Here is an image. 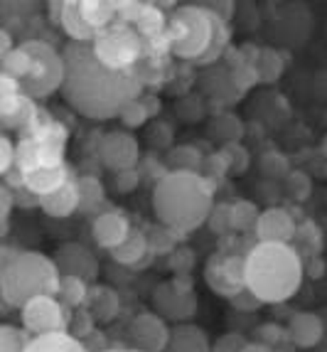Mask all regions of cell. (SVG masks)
<instances>
[{"label":"cell","mask_w":327,"mask_h":352,"mask_svg":"<svg viewBox=\"0 0 327 352\" xmlns=\"http://www.w3.org/2000/svg\"><path fill=\"white\" fill-rule=\"evenodd\" d=\"M62 54L67 62L62 96L82 116L106 121L143 94L146 84L138 72H113L104 67L93 54L91 42H69Z\"/></svg>","instance_id":"cell-1"},{"label":"cell","mask_w":327,"mask_h":352,"mask_svg":"<svg viewBox=\"0 0 327 352\" xmlns=\"http://www.w3.org/2000/svg\"><path fill=\"white\" fill-rule=\"evenodd\" d=\"M214 210V185L202 173L170 170L153 188V212L160 224L190 234Z\"/></svg>","instance_id":"cell-2"},{"label":"cell","mask_w":327,"mask_h":352,"mask_svg":"<svg viewBox=\"0 0 327 352\" xmlns=\"http://www.w3.org/2000/svg\"><path fill=\"white\" fill-rule=\"evenodd\" d=\"M227 23L216 20L210 10L197 6H177L168 18L170 52L180 62H192L199 67L219 65L229 50Z\"/></svg>","instance_id":"cell-3"},{"label":"cell","mask_w":327,"mask_h":352,"mask_svg":"<svg viewBox=\"0 0 327 352\" xmlns=\"http://www.w3.org/2000/svg\"><path fill=\"white\" fill-rule=\"evenodd\" d=\"M305 261L293 244L256 241L246 254V288L266 303H286L298 294Z\"/></svg>","instance_id":"cell-4"},{"label":"cell","mask_w":327,"mask_h":352,"mask_svg":"<svg viewBox=\"0 0 327 352\" xmlns=\"http://www.w3.org/2000/svg\"><path fill=\"white\" fill-rule=\"evenodd\" d=\"M59 274L54 258L40 252H23L10 266L0 269V296L10 308H23L37 296H57Z\"/></svg>","instance_id":"cell-5"},{"label":"cell","mask_w":327,"mask_h":352,"mask_svg":"<svg viewBox=\"0 0 327 352\" xmlns=\"http://www.w3.org/2000/svg\"><path fill=\"white\" fill-rule=\"evenodd\" d=\"M23 47L30 54L27 76L20 82L25 94L32 96L35 101H42L62 91L67 79L65 54L59 52L52 42L42 40V37H27V40H23Z\"/></svg>","instance_id":"cell-6"},{"label":"cell","mask_w":327,"mask_h":352,"mask_svg":"<svg viewBox=\"0 0 327 352\" xmlns=\"http://www.w3.org/2000/svg\"><path fill=\"white\" fill-rule=\"evenodd\" d=\"M91 50L101 65L113 72H138L146 59V42L133 25L116 23L91 40Z\"/></svg>","instance_id":"cell-7"},{"label":"cell","mask_w":327,"mask_h":352,"mask_svg":"<svg viewBox=\"0 0 327 352\" xmlns=\"http://www.w3.org/2000/svg\"><path fill=\"white\" fill-rule=\"evenodd\" d=\"M246 254L249 252H214L207 258L205 281L216 296L232 300L246 288Z\"/></svg>","instance_id":"cell-8"},{"label":"cell","mask_w":327,"mask_h":352,"mask_svg":"<svg viewBox=\"0 0 327 352\" xmlns=\"http://www.w3.org/2000/svg\"><path fill=\"white\" fill-rule=\"evenodd\" d=\"M20 320L32 338L49 333H69L71 308H67L57 296H37L20 308Z\"/></svg>","instance_id":"cell-9"},{"label":"cell","mask_w":327,"mask_h":352,"mask_svg":"<svg viewBox=\"0 0 327 352\" xmlns=\"http://www.w3.org/2000/svg\"><path fill=\"white\" fill-rule=\"evenodd\" d=\"M96 155L101 163L113 173L133 170L140 163V146L131 131H109L99 138Z\"/></svg>","instance_id":"cell-10"},{"label":"cell","mask_w":327,"mask_h":352,"mask_svg":"<svg viewBox=\"0 0 327 352\" xmlns=\"http://www.w3.org/2000/svg\"><path fill=\"white\" fill-rule=\"evenodd\" d=\"M128 338H131V342H133V347H138V350L165 352L170 338H172V330L168 328V320H165L160 313L146 311V313H138V316L131 320Z\"/></svg>","instance_id":"cell-11"},{"label":"cell","mask_w":327,"mask_h":352,"mask_svg":"<svg viewBox=\"0 0 327 352\" xmlns=\"http://www.w3.org/2000/svg\"><path fill=\"white\" fill-rule=\"evenodd\" d=\"M153 308L165 320H190L197 313L194 291H180L172 281H165L153 291Z\"/></svg>","instance_id":"cell-12"},{"label":"cell","mask_w":327,"mask_h":352,"mask_svg":"<svg viewBox=\"0 0 327 352\" xmlns=\"http://www.w3.org/2000/svg\"><path fill=\"white\" fill-rule=\"evenodd\" d=\"M133 232L131 219L126 217V212L116 210V207H106L104 212H99L91 222V236L106 252H113L116 247H121L123 241L128 239V234Z\"/></svg>","instance_id":"cell-13"},{"label":"cell","mask_w":327,"mask_h":352,"mask_svg":"<svg viewBox=\"0 0 327 352\" xmlns=\"http://www.w3.org/2000/svg\"><path fill=\"white\" fill-rule=\"evenodd\" d=\"M298 222L286 207H269L261 212V217L253 229L256 241H269V244H293L295 239Z\"/></svg>","instance_id":"cell-14"},{"label":"cell","mask_w":327,"mask_h":352,"mask_svg":"<svg viewBox=\"0 0 327 352\" xmlns=\"http://www.w3.org/2000/svg\"><path fill=\"white\" fill-rule=\"evenodd\" d=\"M54 264H57L62 276H79L89 283L99 276V261H96V256L84 244H76V241L62 244L57 249Z\"/></svg>","instance_id":"cell-15"},{"label":"cell","mask_w":327,"mask_h":352,"mask_svg":"<svg viewBox=\"0 0 327 352\" xmlns=\"http://www.w3.org/2000/svg\"><path fill=\"white\" fill-rule=\"evenodd\" d=\"M288 338L295 347H303V350H313L325 340V320H322L320 313L313 311H300L293 313L291 320H288Z\"/></svg>","instance_id":"cell-16"},{"label":"cell","mask_w":327,"mask_h":352,"mask_svg":"<svg viewBox=\"0 0 327 352\" xmlns=\"http://www.w3.org/2000/svg\"><path fill=\"white\" fill-rule=\"evenodd\" d=\"M202 89H205V94L219 106H229V104H234V101L241 99V94L234 89L232 74H229V67L224 65V62H219V65H212V67H205Z\"/></svg>","instance_id":"cell-17"},{"label":"cell","mask_w":327,"mask_h":352,"mask_svg":"<svg viewBox=\"0 0 327 352\" xmlns=\"http://www.w3.org/2000/svg\"><path fill=\"white\" fill-rule=\"evenodd\" d=\"M23 177L30 192L45 197V195H52L54 190L65 188L74 175L67 165H54V168H30V170H23Z\"/></svg>","instance_id":"cell-18"},{"label":"cell","mask_w":327,"mask_h":352,"mask_svg":"<svg viewBox=\"0 0 327 352\" xmlns=\"http://www.w3.org/2000/svg\"><path fill=\"white\" fill-rule=\"evenodd\" d=\"M84 308L91 313L96 323H111V320H116L121 316V296L111 286L91 283V291H89Z\"/></svg>","instance_id":"cell-19"},{"label":"cell","mask_w":327,"mask_h":352,"mask_svg":"<svg viewBox=\"0 0 327 352\" xmlns=\"http://www.w3.org/2000/svg\"><path fill=\"white\" fill-rule=\"evenodd\" d=\"M40 210L54 219H67L79 210V185H76V175L67 182L65 188L54 190L52 195L40 197Z\"/></svg>","instance_id":"cell-20"},{"label":"cell","mask_w":327,"mask_h":352,"mask_svg":"<svg viewBox=\"0 0 327 352\" xmlns=\"http://www.w3.org/2000/svg\"><path fill=\"white\" fill-rule=\"evenodd\" d=\"M111 254V258L121 266H146L150 261L153 252H150V241H148V232H140L133 229L128 234V239L123 241L121 247H116Z\"/></svg>","instance_id":"cell-21"},{"label":"cell","mask_w":327,"mask_h":352,"mask_svg":"<svg viewBox=\"0 0 327 352\" xmlns=\"http://www.w3.org/2000/svg\"><path fill=\"white\" fill-rule=\"evenodd\" d=\"M62 32L69 37V42H91L96 37L87 20L79 12V0H62V12H59V25Z\"/></svg>","instance_id":"cell-22"},{"label":"cell","mask_w":327,"mask_h":352,"mask_svg":"<svg viewBox=\"0 0 327 352\" xmlns=\"http://www.w3.org/2000/svg\"><path fill=\"white\" fill-rule=\"evenodd\" d=\"M165 352H212V342L197 325H177Z\"/></svg>","instance_id":"cell-23"},{"label":"cell","mask_w":327,"mask_h":352,"mask_svg":"<svg viewBox=\"0 0 327 352\" xmlns=\"http://www.w3.org/2000/svg\"><path fill=\"white\" fill-rule=\"evenodd\" d=\"M27 352H89L84 340L74 338L69 333H49L32 338Z\"/></svg>","instance_id":"cell-24"},{"label":"cell","mask_w":327,"mask_h":352,"mask_svg":"<svg viewBox=\"0 0 327 352\" xmlns=\"http://www.w3.org/2000/svg\"><path fill=\"white\" fill-rule=\"evenodd\" d=\"M79 185V212H93L106 205V188L96 175H76Z\"/></svg>","instance_id":"cell-25"},{"label":"cell","mask_w":327,"mask_h":352,"mask_svg":"<svg viewBox=\"0 0 327 352\" xmlns=\"http://www.w3.org/2000/svg\"><path fill=\"white\" fill-rule=\"evenodd\" d=\"M293 247H295V252L303 256V261H305V256H310V258L320 256V252H322V229L317 227L313 219H305V222H300L298 229H295Z\"/></svg>","instance_id":"cell-26"},{"label":"cell","mask_w":327,"mask_h":352,"mask_svg":"<svg viewBox=\"0 0 327 352\" xmlns=\"http://www.w3.org/2000/svg\"><path fill=\"white\" fill-rule=\"evenodd\" d=\"M210 135L216 138V141H222V146H227V143H239L241 135H244V124H241L234 113L216 111L210 121Z\"/></svg>","instance_id":"cell-27"},{"label":"cell","mask_w":327,"mask_h":352,"mask_svg":"<svg viewBox=\"0 0 327 352\" xmlns=\"http://www.w3.org/2000/svg\"><path fill=\"white\" fill-rule=\"evenodd\" d=\"M170 170H185V173H202L205 155L194 146H172L165 158Z\"/></svg>","instance_id":"cell-28"},{"label":"cell","mask_w":327,"mask_h":352,"mask_svg":"<svg viewBox=\"0 0 327 352\" xmlns=\"http://www.w3.org/2000/svg\"><path fill=\"white\" fill-rule=\"evenodd\" d=\"M91 291V283L84 281L79 276H62L59 278L57 298L67 305V308H84Z\"/></svg>","instance_id":"cell-29"},{"label":"cell","mask_w":327,"mask_h":352,"mask_svg":"<svg viewBox=\"0 0 327 352\" xmlns=\"http://www.w3.org/2000/svg\"><path fill=\"white\" fill-rule=\"evenodd\" d=\"M253 67H256L258 79H261L263 84H273V82H278L283 69H286V59L280 57L278 50L261 47V52H258V57H256V65Z\"/></svg>","instance_id":"cell-30"},{"label":"cell","mask_w":327,"mask_h":352,"mask_svg":"<svg viewBox=\"0 0 327 352\" xmlns=\"http://www.w3.org/2000/svg\"><path fill=\"white\" fill-rule=\"evenodd\" d=\"M229 205H232V229L234 232L244 234V232L256 229V222H258V217H261V210H258L253 202L236 200V202H229Z\"/></svg>","instance_id":"cell-31"},{"label":"cell","mask_w":327,"mask_h":352,"mask_svg":"<svg viewBox=\"0 0 327 352\" xmlns=\"http://www.w3.org/2000/svg\"><path fill=\"white\" fill-rule=\"evenodd\" d=\"M182 236L185 234L165 227V224H155V227L148 229V241H150L153 254H172L177 249V241H180Z\"/></svg>","instance_id":"cell-32"},{"label":"cell","mask_w":327,"mask_h":352,"mask_svg":"<svg viewBox=\"0 0 327 352\" xmlns=\"http://www.w3.org/2000/svg\"><path fill=\"white\" fill-rule=\"evenodd\" d=\"M27 69H30V54L23 47V42L8 57L0 59V74H8L12 79H18V82H23L25 76H27Z\"/></svg>","instance_id":"cell-33"},{"label":"cell","mask_w":327,"mask_h":352,"mask_svg":"<svg viewBox=\"0 0 327 352\" xmlns=\"http://www.w3.org/2000/svg\"><path fill=\"white\" fill-rule=\"evenodd\" d=\"M32 335L27 330H20L15 325H0V352H27Z\"/></svg>","instance_id":"cell-34"},{"label":"cell","mask_w":327,"mask_h":352,"mask_svg":"<svg viewBox=\"0 0 327 352\" xmlns=\"http://www.w3.org/2000/svg\"><path fill=\"white\" fill-rule=\"evenodd\" d=\"M118 118H121L123 129L133 131V129H140V126H146L153 116H150V111H148L143 96H140V99H135V101H131V104L123 106V111L118 113Z\"/></svg>","instance_id":"cell-35"},{"label":"cell","mask_w":327,"mask_h":352,"mask_svg":"<svg viewBox=\"0 0 327 352\" xmlns=\"http://www.w3.org/2000/svg\"><path fill=\"white\" fill-rule=\"evenodd\" d=\"M258 168H261V173L266 177H288V173L293 170L291 168V160L283 155V153L278 151H269L263 153L261 158H258Z\"/></svg>","instance_id":"cell-36"},{"label":"cell","mask_w":327,"mask_h":352,"mask_svg":"<svg viewBox=\"0 0 327 352\" xmlns=\"http://www.w3.org/2000/svg\"><path fill=\"white\" fill-rule=\"evenodd\" d=\"M229 74H232V84L239 94H246L249 89H253L256 84H261L258 72L253 65H244V62H241V65H236V67H229Z\"/></svg>","instance_id":"cell-37"},{"label":"cell","mask_w":327,"mask_h":352,"mask_svg":"<svg viewBox=\"0 0 327 352\" xmlns=\"http://www.w3.org/2000/svg\"><path fill=\"white\" fill-rule=\"evenodd\" d=\"M222 155L227 158L229 173H236V175L246 173L249 165H251V155H249V151L241 143H227V146H222Z\"/></svg>","instance_id":"cell-38"},{"label":"cell","mask_w":327,"mask_h":352,"mask_svg":"<svg viewBox=\"0 0 327 352\" xmlns=\"http://www.w3.org/2000/svg\"><path fill=\"white\" fill-rule=\"evenodd\" d=\"M286 190L293 200L305 202L310 197V192H313V180H310V175L305 170H291L286 177Z\"/></svg>","instance_id":"cell-39"},{"label":"cell","mask_w":327,"mask_h":352,"mask_svg":"<svg viewBox=\"0 0 327 352\" xmlns=\"http://www.w3.org/2000/svg\"><path fill=\"white\" fill-rule=\"evenodd\" d=\"M210 229L219 236H229L234 232L232 229V205L229 202H216L214 210H212L210 219H207Z\"/></svg>","instance_id":"cell-40"},{"label":"cell","mask_w":327,"mask_h":352,"mask_svg":"<svg viewBox=\"0 0 327 352\" xmlns=\"http://www.w3.org/2000/svg\"><path fill=\"white\" fill-rule=\"evenodd\" d=\"M93 330H96V320H93L91 313L87 308H74L69 320V335H74L79 340H87Z\"/></svg>","instance_id":"cell-41"},{"label":"cell","mask_w":327,"mask_h":352,"mask_svg":"<svg viewBox=\"0 0 327 352\" xmlns=\"http://www.w3.org/2000/svg\"><path fill=\"white\" fill-rule=\"evenodd\" d=\"M18 168V143H12L8 133L0 135V175H8Z\"/></svg>","instance_id":"cell-42"},{"label":"cell","mask_w":327,"mask_h":352,"mask_svg":"<svg viewBox=\"0 0 327 352\" xmlns=\"http://www.w3.org/2000/svg\"><path fill=\"white\" fill-rule=\"evenodd\" d=\"M256 333H258V342L273 347V350H278L280 342H291V338H288V328H283V325L263 323Z\"/></svg>","instance_id":"cell-43"},{"label":"cell","mask_w":327,"mask_h":352,"mask_svg":"<svg viewBox=\"0 0 327 352\" xmlns=\"http://www.w3.org/2000/svg\"><path fill=\"white\" fill-rule=\"evenodd\" d=\"M194 264V252L187 247H177L172 254H168V266L175 274H190V269H192Z\"/></svg>","instance_id":"cell-44"},{"label":"cell","mask_w":327,"mask_h":352,"mask_svg":"<svg viewBox=\"0 0 327 352\" xmlns=\"http://www.w3.org/2000/svg\"><path fill=\"white\" fill-rule=\"evenodd\" d=\"M202 175L210 180V177H224L229 175V165H227V158L222 155V151H214L210 153L205 158V165H202Z\"/></svg>","instance_id":"cell-45"},{"label":"cell","mask_w":327,"mask_h":352,"mask_svg":"<svg viewBox=\"0 0 327 352\" xmlns=\"http://www.w3.org/2000/svg\"><path fill=\"white\" fill-rule=\"evenodd\" d=\"M140 177H143V170L133 168V170H123V173H113V190L118 192H133L135 188L140 185Z\"/></svg>","instance_id":"cell-46"},{"label":"cell","mask_w":327,"mask_h":352,"mask_svg":"<svg viewBox=\"0 0 327 352\" xmlns=\"http://www.w3.org/2000/svg\"><path fill=\"white\" fill-rule=\"evenodd\" d=\"M246 338L241 333H227L212 342V352H241L246 347Z\"/></svg>","instance_id":"cell-47"},{"label":"cell","mask_w":327,"mask_h":352,"mask_svg":"<svg viewBox=\"0 0 327 352\" xmlns=\"http://www.w3.org/2000/svg\"><path fill=\"white\" fill-rule=\"evenodd\" d=\"M18 205L15 202V192L8 185H0V219H3V236L8 234V227H10V214L12 207Z\"/></svg>","instance_id":"cell-48"},{"label":"cell","mask_w":327,"mask_h":352,"mask_svg":"<svg viewBox=\"0 0 327 352\" xmlns=\"http://www.w3.org/2000/svg\"><path fill=\"white\" fill-rule=\"evenodd\" d=\"M148 141H150V146L172 148V129L168 124H163V121H158V124H153L150 131H148Z\"/></svg>","instance_id":"cell-49"},{"label":"cell","mask_w":327,"mask_h":352,"mask_svg":"<svg viewBox=\"0 0 327 352\" xmlns=\"http://www.w3.org/2000/svg\"><path fill=\"white\" fill-rule=\"evenodd\" d=\"M229 303H232L234 308H236V311H239V313H253V311H256V308H261V305H263L261 300L256 298V294H251L249 288H244L241 294L234 296V298L229 300Z\"/></svg>","instance_id":"cell-50"},{"label":"cell","mask_w":327,"mask_h":352,"mask_svg":"<svg viewBox=\"0 0 327 352\" xmlns=\"http://www.w3.org/2000/svg\"><path fill=\"white\" fill-rule=\"evenodd\" d=\"M202 8L210 10L216 20H222V23H227V25H229V20L234 18V10H236V6L229 3V0H222V3H202Z\"/></svg>","instance_id":"cell-51"},{"label":"cell","mask_w":327,"mask_h":352,"mask_svg":"<svg viewBox=\"0 0 327 352\" xmlns=\"http://www.w3.org/2000/svg\"><path fill=\"white\" fill-rule=\"evenodd\" d=\"M15 192V202H18V207H40V197H37L35 192H30L27 188H18V190H12Z\"/></svg>","instance_id":"cell-52"},{"label":"cell","mask_w":327,"mask_h":352,"mask_svg":"<svg viewBox=\"0 0 327 352\" xmlns=\"http://www.w3.org/2000/svg\"><path fill=\"white\" fill-rule=\"evenodd\" d=\"M18 45H20V42H15V37H12L10 30H8V28L0 30V59L8 57V54L18 47Z\"/></svg>","instance_id":"cell-53"},{"label":"cell","mask_w":327,"mask_h":352,"mask_svg":"<svg viewBox=\"0 0 327 352\" xmlns=\"http://www.w3.org/2000/svg\"><path fill=\"white\" fill-rule=\"evenodd\" d=\"M20 254H23V249H15V247H10V244H5V247L0 249V269L10 266Z\"/></svg>","instance_id":"cell-54"},{"label":"cell","mask_w":327,"mask_h":352,"mask_svg":"<svg viewBox=\"0 0 327 352\" xmlns=\"http://www.w3.org/2000/svg\"><path fill=\"white\" fill-rule=\"evenodd\" d=\"M241 352H273V347L263 345V342H258V340H251V342H246V347Z\"/></svg>","instance_id":"cell-55"},{"label":"cell","mask_w":327,"mask_h":352,"mask_svg":"<svg viewBox=\"0 0 327 352\" xmlns=\"http://www.w3.org/2000/svg\"><path fill=\"white\" fill-rule=\"evenodd\" d=\"M123 352H146V350H138V347H123Z\"/></svg>","instance_id":"cell-56"},{"label":"cell","mask_w":327,"mask_h":352,"mask_svg":"<svg viewBox=\"0 0 327 352\" xmlns=\"http://www.w3.org/2000/svg\"><path fill=\"white\" fill-rule=\"evenodd\" d=\"M322 153H325V158H327V135L322 138Z\"/></svg>","instance_id":"cell-57"},{"label":"cell","mask_w":327,"mask_h":352,"mask_svg":"<svg viewBox=\"0 0 327 352\" xmlns=\"http://www.w3.org/2000/svg\"><path fill=\"white\" fill-rule=\"evenodd\" d=\"M101 352H123V350H116V347H106V350H101Z\"/></svg>","instance_id":"cell-58"},{"label":"cell","mask_w":327,"mask_h":352,"mask_svg":"<svg viewBox=\"0 0 327 352\" xmlns=\"http://www.w3.org/2000/svg\"><path fill=\"white\" fill-rule=\"evenodd\" d=\"M273 352H283V350H273Z\"/></svg>","instance_id":"cell-59"}]
</instances>
